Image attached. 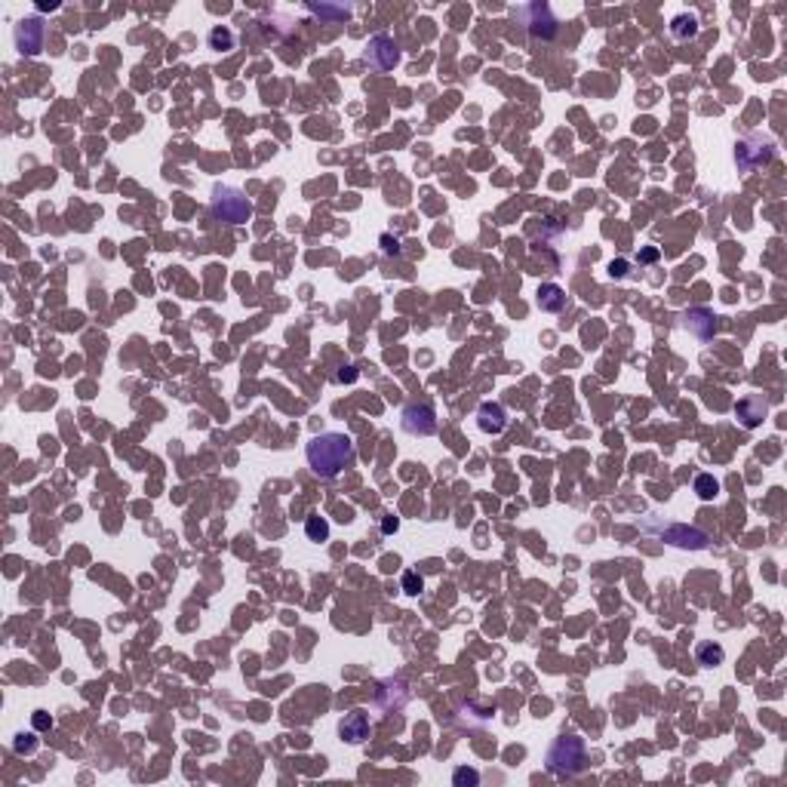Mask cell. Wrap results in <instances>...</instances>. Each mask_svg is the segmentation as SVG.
I'll list each match as a JSON object with an SVG mask.
<instances>
[{
  "instance_id": "83f0119b",
  "label": "cell",
  "mask_w": 787,
  "mask_h": 787,
  "mask_svg": "<svg viewBox=\"0 0 787 787\" xmlns=\"http://www.w3.org/2000/svg\"><path fill=\"white\" fill-rule=\"evenodd\" d=\"M382 243H385V253H387V255H391V253H394V255H397V253H400V243H397V240H391V237H387V234L382 237Z\"/></svg>"
},
{
  "instance_id": "30bf717a",
  "label": "cell",
  "mask_w": 787,
  "mask_h": 787,
  "mask_svg": "<svg viewBox=\"0 0 787 787\" xmlns=\"http://www.w3.org/2000/svg\"><path fill=\"white\" fill-rule=\"evenodd\" d=\"M766 412H769V403H766L760 394H747L735 406V415H738V422H742L744 428H756V424L766 419Z\"/></svg>"
},
{
  "instance_id": "603a6c76",
  "label": "cell",
  "mask_w": 787,
  "mask_h": 787,
  "mask_svg": "<svg viewBox=\"0 0 787 787\" xmlns=\"http://www.w3.org/2000/svg\"><path fill=\"white\" fill-rule=\"evenodd\" d=\"M16 751L18 754H34V747H37V742H34V735H16Z\"/></svg>"
},
{
  "instance_id": "7a4b0ae2",
  "label": "cell",
  "mask_w": 787,
  "mask_h": 787,
  "mask_svg": "<svg viewBox=\"0 0 787 787\" xmlns=\"http://www.w3.org/2000/svg\"><path fill=\"white\" fill-rule=\"evenodd\" d=\"M548 769L557 775V778H572L585 769L588 763V751H585V742L578 735H560L554 738V744L548 747V756H544Z\"/></svg>"
},
{
  "instance_id": "7c38bea8",
  "label": "cell",
  "mask_w": 787,
  "mask_h": 787,
  "mask_svg": "<svg viewBox=\"0 0 787 787\" xmlns=\"http://www.w3.org/2000/svg\"><path fill=\"white\" fill-rule=\"evenodd\" d=\"M477 428L483 434H502L507 428V412L502 403H480L477 409Z\"/></svg>"
},
{
  "instance_id": "6da1fadb",
  "label": "cell",
  "mask_w": 787,
  "mask_h": 787,
  "mask_svg": "<svg viewBox=\"0 0 787 787\" xmlns=\"http://www.w3.org/2000/svg\"><path fill=\"white\" fill-rule=\"evenodd\" d=\"M304 456H308V468H311L317 477H323V480H336L341 470L354 465L357 446H354V440H351L348 434H341V431H326V434H317V437L308 443Z\"/></svg>"
},
{
  "instance_id": "44dd1931",
  "label": "cell",
  "mask_w": 787,
  "mask_h": 787,
  "mask_svg": "<svg viewBox=\"0 0 787 787\" xmlns=\"http://www.w3.org/2000/svg\"><path fill=\"white\" fill-rule=\"evenodd\" d=\"M403 590L409 597H419L422 590H424V581H422V576L419 572H403Z\"/></svg>"
},
{
  "instance_id": "5bb4252c",
  "label": "cell",
  "mask_w": 787,
  "mask_h": 787,
  "mask_svg": "<svg viewBox=\"0 0 787 787\" xmlns=\"http://www.w3.org/2000/svg\"><path fill=\"white\" fill-rule=\"evenodd\" d=\"M535 302H539V308L544 314H560L566 308V290L557 283H541L539 292H535Z\"/></svg>"
},
{
  "instance_id": "9a60e30c",
  "label": "cell",
  "mask_w": 787,
  "mask_h": 787,
  "mask_svg": "<svg viewBox=\"0 0 787 787\" xmlns=\"http://www.w3.org/2000/svg\"><path fill=\"white\" fill-rule=\"evenodd\" d=\"M695 659H698V664H705V668H717V664H723L726 652H723V646H720V643L705 640V643H698Z\"/></svg>"
},
{
  "instance_id": "4fadbf2b",
  "label": "cell",
  "mask_w": 787,
  "mask_h": 787,
  "mask_svg": "<svg viewBox=\"0 0 787 787\" xmlns=\"http://www.w3.org/2000/svg\"><path fill=\"white\" fill-rule=\"evenodd\" d=\"M664 539L677 548H692V551H701L708 548V535L698 532V529H689V526H668L664 529Z\"/></svg>"
},
{
  "instance_id": "277c9868",
  "label": "cell",
  "mask_w": 787,
  "mask_h": 787,
  "mask_svg": "<svg viewBox=\"0 0 787 787\" xmlns=\"http://www.w3.org/2000/svg\"><path fill=\"white\" fill-rule=\"evenodd\" d=\"M775 157V142L769 136H747V138H742V142H738V148H735V160H738V166H742L744 172H751V170H756V166H763V163H769Z\"/></svg>"
},
{
  "instance_id": "f1b7e54d",
  "label": "cell",
  "mask_w": 787,
  "mask_h": 787,
  "mask_svg": "<svg viewBox=\"0 0 787 787\" xmlns=\"http://www.w3.org/2000/svg\"><path fill=\"white\" fill-rule=\"evenodd\" d=\"M655 258H659V249H655V246H649V249H643V253H640V262H655Z\"/></svg>"
},
{
  "instance_id": "4316f807",
  "label": "cell",
  "mask_w": 787,
  "mask_h": 787,
  "mask_svg": "<svg viewBox=\"0 0 787 787\" xmlns=\"http://www.w3.org/2000/svg\"><path fill=\"white\" fill-rule=\"evenodd\" d=\"M34 726H37V729H50V726H53V720L46 717L43 710H37V714H34Z\"/></svg>"
},
{
  "instance_id": "484cf974",
  "label": "cell",
  "mask_w": 787,
  "mask_h": 787,
  "mask_svg": "<svg viewBox=\"0 0 787 787\" xmlns=\"http://www.w3.org/2000/svg\"><path fill=\"white\" fill-rule=\"evenodd\" d=\"M397 526H400V523H397V517L387 514L385 520H382V532H385V535H391V532H397Z\"/></svg>"
},
{
  "instance_id": "2e32d148",
  "label": "cell",
  "mask_w": 787,
  "mask_h": 787,
  "mask_svg": "<svg viewBox=\"0 0 787 787\" xmlns=\"http://www.w3.org/2000/svg\"><path fill=\"white\" fill-rule=\"evenodd\" d=\"M671 34L677 37V40H692V37L698 34V18H695V16H689V13L677 16V18L671 22Z\"/></svg>"
},
{
  "instance_id": "d4e9b609",
  "label": "cell",
  "mask_w": 787,
  "mask_h": 787,
  "mask_svg": "<svg viewBox=\"0 0 787 787\" xmlns=\"http://www.w3.org/2000/svg\"><path fill=\"white\" fill-rule=\"evenodd\" d=\"M624 274H627V258H618V262L609 265V277H612V280H622Z\"/></svg>"
},
{
  "instance_id": "8fae6325",
  "label": "cell",
  "mask_w": 787,
  "mask_h": 787,
  "mask_svg": "<svg viewBox=\"0 0 787 787\" xmlns=\"http://www.w3.org/2000/svg\"><path fill=\"white\" fill-rule=\"evenodd\" d=\"M683 326H686L692 336H698L701 341H708V339H714V332H717V317L708 308H692V311H686V317H683Z\"/></svg>"
},
{
  "instance_id": "8992f818",
  "label": "cell",
  "mask_w": 787,
  "mask_h": 787,
  "mask_svg": "<svg viewBox=\"0 0 787 787\" xmlns=\"http://www.w3.org/2000/svg\"><path fill=\"white\" fill-rule=\"evenodd\" d=\"M13 37H16V50L22 53V55H40L43 40H46V25H43V18H40V16H28V18H22V22L16 25Z\"/></svg>"
},
{
  "instance_id": "d6986e66",
  "label": "cell",
  "mask_w": 787,
  "mask_h": 787,
  "mask_svg": "<svg viewBox=\"0 0 787 787\" xmlns=\"http://www.w3.org/2000/svg\"><path fill=\"white\" fill-rule=\"evenodd\" d=\"M209 46H212V50H219V53H225V50L234 46V34H231L228 28H212V31H209Z\"/></svg>"
},
{
  "instance_id": "e0dca14e",
  "label": "cell",
  "mask_w": 787,
  "mask_h": 787,
  "mask_svg": "<svg viewBox=\"0 0 787 787\" xmlns=\"http://www.w3.org/2000/svg\"><path fill=\"white\" fill-rule=\"evenodd\" d=\"M304 535H308L311 541H326L329 539V523L323 520V517H308V520H304Z\"/></svg>"
},
{
  "instance_id": "ba28073f",
  "label": "cell",
  "mask_w": 787,
  "mask_h": 787,
  "mask_svg": "<svg viewBox=\"0 0 787 787\" xmlns=\"http://www.w3.org/2000/svg\"><path fill=\"white\" fill-rule=\"evenodd\" d=\"M366 62L378 71H391L397 62H400V46H397L394 37L387 34H375L366 46Z\"/></svg>"
},
{
  "instance_id": "52a82bcc",
  "label": "cell",
  "mask_w": 787,
  "mask_h": 787,
  "mask_svg": "<svg viewBox=\"0 0 787 787\" xmlns=\"http://www.w3.org/2000/svg\"><path fill=\"white\" fill-rule=\"evenodd\" d=\"M514 16L523 18V25L529 28L532 37H541V40H551L554 34H557V18H554L551 6L544 4H529V6H520Z\"/></svg>"
},
{
  "instance_id": "ffe728a7",
  "label": "cell",
  "mask_w": 787,
  "mask_h": 787,
  "mask_svg": "<svg viewBox=\"0 0 787 787\" xmlns=\"http://www.w3.org/2000/svg\"><path fill=\"white\" fill-rule=\"evenodd\" d=\"M308 9L314 16H323V18H348L351 16L348 6H329V4H308Z\"/></svg>"
},
{
  "instance_id": "ac0fdd59",
  "label": "cell",
  "mask_w": 787,
  "mask_h": 787,
  "mask_svg": "<svg viewBox=\"0 0 787 787\" xmlns=\"http://www.w3.org/2000/svg\"><path fill=\"white\" fill-rule=\"evenodd\" d=\"M695 492H698V498L710 502V498L720 492V483H717V480L710 477V474H698V477H695Z\"/></svg>"
},
{
  "instance_id": "3957f363",
  "label": "cell",
  "mask_w": 787,
  "mask_h": 787,
  "mask_svg": "<svg viewBox=\"0 0 787 787\" xmlns=\"http://www.w3.org/2000/svg\"><path fill=\"white\" fill-rule=\"evenodd\" d=\"M209 207H212V216L219 221H225V225H246L255 212L253 200L240 188H231V185H216V188H212Z\"/></svg>"
},
{
  "instance_id": "cb8c5ba5",
  "label": "cell",
  "mask_w": 787,
  "mask_h": 787,
  "mask_svg": "<svg viewBox=\"0 0 787 787\" xmlns=\"http://www.w3.org/2000/svg\"><path fill=\"white\" fill-rule=\"evenodd\" d=\"M336 382H339V385H351V382H357V369H354V366H341L339 373H336Z\"/></svg>"
},
{
  "instance_id": "7402d4cb",
  "label": "cell",
  "mask_w": 787,
  "mask_h": 787,
  "mask_svg": "<svg viewBox=\"0 0 787 787\" xmlns=\"http://www.w3.org/2000/svg\"><path fill=\"white\" fill-rule=\"evenodd\" d=\"M480 781V772L477 769H456V775H452V784L461 787V784H477Z\"/></svg>"
},
{
  "instance_id": "9c48e42d",
  "label": "cell",
  "mask_w": 787,
  "mask_h": 787,
  "mask_svg": "<svg viewBox=\"0 0 787 787\" xmlns=\"http://www.w3.org/2000/svg\"><path fill=\"white\" fill-rule=\"evenodd\" d=\"M369 732H373V723H369V717L363 710H351V714L339 720V735L345 738L348 744H363Z\"/></svg>"
},
{
  "instance_id": "5b68a950",
  "label": "cell",
  "mask_w": 787,
  "mask_h": 787,
  "mask_svg": "<svg viewBox=\"0 0 787 787\" xmlns=\"http://www.w3.org/2000/svg\"><path fill=\"white\" fill-rule=\"evenodd\" d=\"M400 424L412 437H431L437 431V412L431 403H406L400 412Z\"/></svg>"
}]
</instances>
